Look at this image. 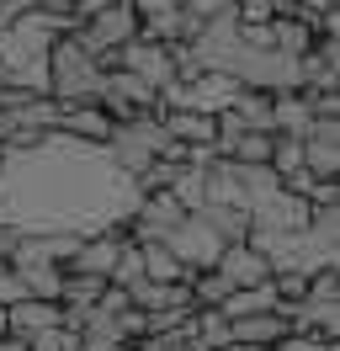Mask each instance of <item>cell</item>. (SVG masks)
<instances>
[{
	"label": "cell",
	"mask_w": 340,
	"mask_h": 351,
	"mask_svg": "<svg viewBox=\"0 0 340 351\" xmlns=\"http://www.w3.org/2000/svg\"><path fill=\"white\" fill-rule=\"evenodd\" d=\"M144 197L106 160L101 144H85L48 128L21 149H0V223L16 234H101L127 223Z\"/></svg>",
	"instance_id": "obj_1"
},
{
	"label": "cell",
	"mask_w": 340,
	"mask_h": 351,
	"mask_svg": "<svg viewBox=\"0 0 340 351\" xmlns=\"http://www.w3.org/2000/svg\"><path fill=\"white\" fill-rule=\"evenodd\" d=\"M59 32H69V22L48 16L38 5H27L16 22H5L0 27V80L48 96V48Z\"/></svg>",
	"instance_id": "obj_2"
},
{
	"label": "cell",
	"mask_w": 340,
	"mask_h": 351,
	"mask_svg": "<svg viewBox=\"0 0 340 351\" xmlns=\"http://www.w3.org/2000/svg\"><path fill=\"white\" fill-rule=\"evenodd\" d=\"M101 86H106V69L96 64V53L75 32H59L48 48V101L90 107V101H101Z\"/></svg>",
	"instance_id": "obj_3"
},
{
	"label": "cell",
	"mask_w": 340,
	"mask_h": 351,
	"mask_svg": "<svg viewBox=\"0 0 340 351\" xmlns=\"http://www.w3.org/2000/svg\"><path fill=\"white\" fill-rule=\"evenodd\" d=\"M69 32H75L90 53H96V64H101V69H117V48L138 38V11H133L127 0H112V5H106V11H96V16L69 22Z\"/></svg>",
	"instance_id": "obj_4"
},
{
	"label": "cell",
	"mask_w": 340,
	"mask_h": 351,
	"mask_svg": "<svg viewBox=\"0 0 340 351\" xmlns=\"http://www.w3.org/2000/svg\"><path fill=\"white\" fill-rule=\"evenodd\" d=\"M160 245H165V250H170L181 266H186V271H202V266H212V261H218V250H223V240H218V234H212V229L197 219V213H186V219L175 223V229H170Z\"/></svg>",
	"instance_id": "obj_5"
},
{
	"label": "cell",
	"mask_w": 340,
	"mask_h": 351,
	"mask_svg": "<svg viewBox=\"0 0 340 351\" xmlns=\"http://www.w3.org/2000/svg\"><path fill=\"white\" fill-rule=\"evenodd\" d=\"M117 69H133L138 80H149L154 90H165L175 80V43H149V38H133V43L117 48Z\"/></svg>",
	"instance_id": "obj_6"
},
{
	"label": "cell",
	"mask_w": 340,
	"mask_h": 351,
	"mask_svg": "<svg viewBox=\"0 0 340 351\" xmlns=\"http://www.w3.org/2000/svg\"><path fill=\"white\" fill-rule=\"evenodd\" d=\"M298 144H303V171L308 176H319V181L340 176V117H314V128Z\"/></svg>",
	"instance_id": "obj_7"
},
{
	"label": "cell",
	"mask_w": 340,
	"mask_h": 351,
	"mask_svg": "<svg viewBox=\"0 0 340 351\" xmlns=\"http://www.w3.org/2000/svg\"><path fill=\"white\" fill-rule=\"evenodd\" d=\"M75 245H80V234H16L5 261L11 266H69Z\"/></svg>",
	"instance_id": "obj_8"
},
{
	"label": "cell",
	"mask_w": 340,
	"mask_h": 351,
	"mask_svg": "<svg viewBox=\"0 0 340 351\" xmlns=\"http://www.w3.org/2000/svg\"><path fill=\"white\" fill-rule=\"evenodd\" d=\"M212 266H218V271L229 277V287H266V282H271V261H266V256H260L250 240L223 245Z\"/></svg>",
	"instance_id": "obj_9"
},
{
	"label": "cell",
	"mask_w": 340,
	"mask_h": 351,
	"mask_svg": "<svg viewBox=\"0 0 340 351\" xmlns=\"http://www.w3.org/2000/svg\"><path fill=\"white\" fill-rule=\"evenodd\" d=\"M287 330H293V325H287L282 308H260V314H239V319H229V341H239V346H276Z\"/></svg>",
	"instance_id": "obj_10"
},
{
	"label": "cell",
	"mask_w": 340,
	"mask_h": 351,
	"mask_svg": "<svg viewBox=\"0 0 340 351\" xmlns=\"http://www.w3.org/2000/svg\"><path fill=\"white\" fill-rule=\"evenodd\" d=\"M308 128H314V112L303 101V90H271V133L303 138Z\"/></svg>",
	"instance_id": "obj_11"
},
{
	"label": "cell",
	"mask_w": 340,
	"mask_h": 351,
	"mask_svg": "<svg viewBox=\"0 0 340 351\" xmlns=\"http://www.w3.org/2000/svg\"><path fill=\"white\" fill-rule=\"evenodd\" d=\"M59 133L69 138H85V144H101L106 133H112V117L101 112V101H90V107H59Z\"/></svg>",
	"instance_id": "obj_12"
},
{
	"label": "cell",
	"mask_w": 340,
	"mask_h": 351,
	"mask_svg": "<svg viewBox=\"0 0 340 351\" xmlns=\"http://www.w3.org/2000/svg\"><path fill=\"white\" fill-rule=\"evenodd\" d=\"M197 219L208 223L223 245L250 240V213H245V208H234V202H202V208H197Z\"/></svg>",
	"instance_id": "obj_13"
},
{
	"label": "cell",
	"mask_w": 340,
	"mask_h": 351,
	"mask_svg": "<svg viewBox=\"0 0 340 351\" xmlns=\"http://www.w3.org/2000/svg\"><path fill=\"white\" fill-rule=\"evenodd\" d=\"M160 128H165L175 144H202V149H212L218 123H212L208 112H160Z\"/></svg>",
	"instance_id": "obj_14"
},
{
	"label": "cell",
	"mask_w": 340,
	"mask_h": 351,
	"mask_svg": "<svg viewBox=\"0 0 340 351\" xmlns=\"http://www.w3.org/2000/svg\"><path fill=\"white\" fill-rule=\"evenodd\" d=\"M239 123V128H260V133H271V90H250V86H239L234 90V101L223 107Z\"/></svg>",
	"instance_id": "obj_15"
},
{
	"label": "cell",
	"mask_w": 340,
	"mask_h": 351,
	"mask_svg": "<svg viewBox=\"0 0 340 351\" xmlns=\"http://www.w3.org/2000/svg\"><path fill=\"white\" fill-rule=\"evenodd\" d=\"M101 293H106V277H96V271H64L59 304H64V308H90Z\"/></svg>",
	"instance_id": "obj_16"
},
{
	"label": "cell",
	"mask_w": 340,
	"mask_h": 351,
	"mask_svg": "<svg viewBox=\"0 0 340 351\" xmlns=\"http://www.w3.org/2000/svg\"><path fill=\"white\" fill-rule=\"evenodd\" d=\"M271 48H282V53L303 59V53L314 48V27L303 22V16H271Z\"/></svg>",
	"instance_id": "obj_17"
},
{
	"label": "cell",
	"mask_w": 340,
	"mask_h": 351,
	"mask_svg": "<svg viewBox=\"0 0 340 351\" xmlns=\"http://www.w3.org/2000/svg\"><path fill=\"white\" fill-rule=\"evenodd\" d=\"M186 293H191V304H197V308H218L234 287H229V277H223L218 266H202V271H191V277H186Z\"/></svg>",
	"instance_id": "obj_18"
},
{
	"label": "cell",
	"mask_w": 340,
	"mask_h": 351,
	"mask_svg": "<svg viewBox=\"0 0 340 351\" xmlns=\"http://www.w3.org/2000/svg\"><path fill=\"white\" fill-rule=\"evenodd\" d=\"M21 277V293L27 298H42V304H59V282H64V266H11Z\"/></svg>",
	"instance_id": "obj_19"
},
{
	"label": "cell",
	"mask_w": 340,
	"mask_h": 351,
	"mask_svg": "<svg viewBox=\"0 0 340 351\" xmlns=\"http://www.w3.org/2000/svg\"><path fill=\"white\" fill-rule=\"evenodd\" d=\"M138 256H144V277H149V282H186V277H191V271L175 261V256H170L160 240L138 245Z\"/></svg>",
	"instance_id": "obj_20"
},
{
	"label": "cell",
	"mask_w": 340,
	"mask_h": 351,
	"mask_svg": "<svg viewBox=\"0 0 340 351\" xmlns=\"http://www.w3.org/2000/svg\"><path fill=\"white\" fill-rule=\"evenodd\" d=\"M271 144H276V133L239 128V138H234V149H229V160H239V165H271Z\"/></svg>",
	"instance_id": "obj_21"
},
{
	"label": "cell",
	"mask_w": 340,
	"mask_h": 351,
	"mask_svg": "<svg viewBox=\"0 0 340 351\" xmlns=\"http://www.w3.org/2000/svg\"><path fill=\"white\" fill-rule=\"evenodd\" d=\"M191 335H197V341H202V346H223V341H229V319H223V314H218V308H191Z\"/></svg>",
	"instance_id": "obj_22"
},
{
	"label": "cell",
	"mask_w": 340,
	"mask_h": 351,
	"mask_svg": "<svg viewBox=\"0 0 340 351\" xmlns=\"http://www.w3.org/2000/svg\"><path fill=\"white\" fill-rule=\"evenodd\" d=\"M27 351H80V335L64 325H48L38 335H27Z\"/></svg>",
	"instance_id": "obj_23"
},
{
	"label": "cell",
	"mask_w": 340,
	"mask_h": 351,
	"mask_svg": "<svg viewBox=\"0 0 340 351\" xmlns=\"http://www.w3.org/2000/svg\"><path fill=\"white\" fill-rule=\"evenodd\" d=\"M271 293H276V304L287 308L308 293V277H303V271H271Z\"/></svg>",
	"instance_id": "obj_24"
},
{
	"label": "cell",
	"mask_w": 340,
	"mask_h": 351,
	"mask_svg": "<svg viewBox=\"0 0 340 351\" xmlns=\"http://www.w3.org/2000/svg\"><path fill=\"white\" fill-rule=\"evenodd\" d=\"M298 165H303V144L276 133V144H271V171H276V176H287V171H298Z\"/></svg>",
	"instance_id": "obj_25"
},
{
	"label": "cell",
	"mask_w": 340,
	"mask_h": 351,
	"mask_svg": "<svg viewBox=\"0 0 340 351\" xmlns=\"http://www.w3.org/2000/svg\"><path fill=\"white\" fill-rule=\"evenodd\" d=\"M271 351H335V341H324V335H308V330H287Z\"/></svg>",
	"instance_id": "obj_26"
},
{
	"label": "cell",
	"mask_w": 340,
	"mask_h": 351,
	"mask_svg": "<svg viewBox=\"0 0 340 351\" xmlns=\"http://www.w3.org/2000/svg\"><path fill=\"white\" fill-rule=\"evenodd\" d=\"M308 208H340V181H314L308 186Z\"/></svg>",
	"instance_id": "obj_27"
},
{
	"label": "cell",
	"mask_w": 340,
	"mask_h": 351,
	"mask_svg": "<svg viewBox=\"0 0 340 351\" xmlns=\"http://www.w3.org/2000/svg\"><path fill=\"white\" fill-rule=\"evenodd\" d=\"M127 5H133L138 16H160V11H175L181 0H127Z\"/></svg>",
	"instance_id": "obj_28"
},
{
	"label": "cell",
	"mask_w": 340,
	"mask_h": 351,
	"mask_svg": "<svg viewBox=\"0 0 340 351\" xmlns=\"http://www.w3.org/2000/svg\"><path fill=\"white\" fill-rule=\"evenodd\" d=\"M27 5H32V0H0V27H5V22H16Z\"/></svg>",
	"instance_id": "obj_29"
},
{
	"label": "cell",
	"mask_w": 340,
	"mask_h": 351,
	"mask_svg": "<svg viewBox=\"0 0 340 351\" xmlns=\"http://www.w3.org/2000/svg\"><path fill=\"white\" fill-rule=\"evenodd\" d=\"M11 245H16V229H5V223H0V261L11 256Z\"/></svg>",
	"instance_id": "obj_30"
},
{
	"label": "cell",
	"mask_w": 340,
	"mask_h": 351,
	"mask_svg": "<svg viewBox=\"0 0 340 351\" xmlns=\"http://www.w3.org/2000/svg\"><path fill=\"white\" fill-rule=\"evenodd\" d=\"M0 351H27V341L21 335H0Z\"/></svg>",
	"instance_id": "obj_31"
},
{
	"label": "cell",
	"mask_w": 340,
	"mask_h": 351,
	"mask_svg": "<svg viewBox=\"0 0 340 351\" xmlns=\"http://www.w3.org/2000/svg\"><path fill=\"white\" fill-rule=\"evenodd\" d=\"M0 335H5V304H0Z\"/></svg>",
	"instance_id": "obj_32"
}]
</instances>
